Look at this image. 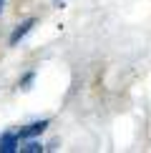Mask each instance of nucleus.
I'll return each mask as SVG.
<instances>
[{
  "label": "nucleus",
  "instance_id": "nucleus-1",
  "mask_svg": "<svg viewBox=\"0 0 151 153\" xmlns=\"http://www.w3.org/2000/svg\"><path fill=\"white\" fill-rule=\"evenodd\" d=\"M18 143H20V136H18V133H8V136L0 138V151L13 153V151H18Z\"/></svg>",
  "mask_w": 151,
  "mask_h": 153
},
{
  "label": "nucleus",
  "instance_id": "nucleus-4",
  "mask_svg": "<svg viewBox=\"0 0 151 153\" xmlns=\"http://www.w3.org/2000/svg\"><path fill=\"white\" fill-rule=\"evenodd\" d=\"M20 151H28V153H38V151H43V146L38 143V141H30V143L20 146Z\"/></svg>",
  "mask_w": 151,
  "mask_h": 153
},
{
  "label": "nucleus",
  "instance_id": "nucleus-2",
  "mask_svg": "<svg viewBox=\"0 0 151 153\" xmlns=\"http://www.w3.org/2000/svg\"><path fill=\"white\" fill-rule=\"evenodd\" d=\"M46 126H48V120H40V123H30V128H23L18 136H20V138H30V136H35V133H43V131H46Z\"/></svg>",
  "mask_w": 151,
  "mask_h": 153
},
{
  "label": "nucleus",
  "instance_id": "nucleus-5",
  "mask_svg": "<svg viewBox=\"0 0 151 153\" xmlns=\"http://www.w3.org/2000/svg\"><path fill=\"white\" fill-rule=\"evenodd\" d=\"M3 5H5V0H0V13H3Z\"/></svg>",
  "mask_w": 151,
  "mask_h": 153
},
{
  "label": "nucleus",
  "instance_id": "nucleus-3",
  "mask_svg": "<svg viewBox=\"0 0 151 153\" xmlns=\"http://www.w3.org/2000/svg\"><path fill=\"white\" fill-rule=\"evenodd\" d=\"M30 25H33V20L23 23V28H18L15 33H13V38H10V43H13V45H15V43H18V40H20V38H23V35H25V33H28V30H30Z\"/></svg>",
  "mask_w": 151,
  "mask_h": 153
}]
</instances>
